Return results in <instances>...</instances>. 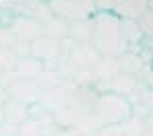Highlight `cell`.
Returning <instances> with one entry per match:
<instances>
[{"mask_svg": "<svg viewBox=\"0 0 153 136\" xmlns=\"http://www.w3.org/2000/svg\"><path fill=\"white\" fill-rule=\"evenodd\" d=\"M93 21H95V29L91 43L95 46V50L102 56H114V58L122 56L126 41L120 31V19L114 12H95Z\"/></svg>", "mask_w": 153, "mask_h": 136, "instance_id": "obj_1", "label": "cell"}, {"mask_svg": "<svg viewBox=\"0 0 153 136\" xmlns=\"http://www.w3.org/2000/svg\"><path fill=\"white\" fill-rule=\"evenodd\" d=\"M93 113L100 118L102 126H118L130 115V105L122 95L105 91V93H100L93 105Z\"/></svg>", "mask_w": 153, "mask_h": 136, "instance_id": "obj_2", "label": "cell"}, {"mask_svg": "<svg viewBox=\"0 0 153 136\" xmlns=\"http://www.w3.org/2000/svg\"><path fill=\"white\" fill-rule=\"evenodd\" d=\"M52 12L60 19H66L68 23L91 19L97 10L93 0H48Z\"/></svg>", "mask_w": 153, "mask_h": 136, "instance_id": "obj_3", "label": "cell"}, {"mask_svg": "<svg viewBox=\"0 0 153 136\" xmlns=\"http://www.w3.org/2000/svg\"><path fill=\"white\" fill-rule=\"evenodd\" d=\"M64 58L68 60V64L75 70H87V68L97 66V62L102 60V54L95 50V46L91 41H85V43H75Z\"/></svg>", "mask_w": 153, "mask_h": 136, "instance_id": "obj_4", "label": "cell"}, {"mask_svg": "<svg viewBox=\"0 0 153 136\" xmlns=\"http://www.w3.org/2000/svg\"><path fill=\"white\" fill-rule=\"evenodd\" d=\"M42 87L37 85V81H31V79H17L13 85L6 87V93L10 99H19L27 105H33L39 101V95H42Z\"/></svg>", "mask_w": 153, "mask_h": 136, "instance_id": "obj_5", "label": "cell"}, {"mask_svg": "<svg viewBox=\"0 0 153 136\" xmlns=\"http://www.w3.org/2000/svg\"><path fill=\"white\" fill-rule=\"evenodd\" d=\"M31 56L42 60L44 64L46 62H54V60L60 58V41L42 35V37L31 41Z\"/></svg>", "mask_w": 153, "mask_h": 136, "instance_id": "obj_6", "label": "cell"}, {"mask_svg": "<svg viewBox=\"0 0 153 136\" xmlns=\"http://www.w3.org/2000/svg\"><path fill=\"white\" fill-rule=\"evenodd\" d=\"M10 27H13V31H15L17 39L33 41V39L42 37V23L35 21L33 17H27V15H17Z\"/></svg>", "mask_w": 153, "mask_h": 136, "instance_id": "obj_7", "label": "cell"}, {"mask_svg": "<svg viewBox=\"0 0 153 136\" xmlns=\"http://www.w3.org/2000/svg\"><path fill=\"white\" fill-rule=\"evenodd\" d=\"M66 99H68V91L62 89V87H52V89H44L42 95H39V101L48 111H56V109L64 107L66 105Z\"/></svg>", "mask_w": 153, "mask_h": 136, "instance_id": "obj_8", "label": "cell"}, {"mask_svg": "<svg viewBox=\"0 0 153 136\" xmlns=\"http://www.w3.org/2000/svg\"><path fill=\"white\" fill-rule=\"evenodd\" d=\"M44 70V62L33 58V56H27V58H19L17 60V66H15V74L17 79H31L35 81Z\"/></svg>", "mask_w": 153, "mask_h": 136, "instance_id": "obj_9", "label": "cell"}, {"mask_svg": "<svg viewBox=\"0 0 153 136\" xmlns=\"http://www.w3.org/2000/svg\"><path fill=\"white\" fill-rule=\"evenodd\" d=\"M29 118V105L19 101V99H6L4 101V122H10V124H17L21 126Z\"/></svg>", "mask_w": 153, "mask_h": 136, "instance_id": "obj_10", "label": "cell"}, {"mask_svg": "<svg viewBox=\"0 0 153 136\" xmlns=\"http://www.w3.org/2000/svg\"><path fill=\"white\" fill-rule=\"evenodd\" d=\"M93 29H95L93 17H91V19H83V21H73V23H68V37H71L75 43L91 41Z\"/></svg>", "mask_w": 153, "mask_h": 136, "instance_id": "obj_11", "label": "cell"}, {"mask_svg": "<svg viewBox=\"0 0 153 136\" xmlns=\"http://www.w3.org/2000/svg\"><path fill=\"white\" fill-rule=\"evenodd\" d=\"M93 70H95V79H97L95 87L108 85V82L120 72V70H118V62H116L114 56H102V60L97 62V66H95Z\"/></svg>", "mask_w": 153, "mask_h": 136, "instance_id": "obj_12", "label": "cell"}, {"mask_svg": "<svg viewBox=\"0 0 153 136\" xmlns=\"http://www.w3.org/2000/svg\"><path fill=\"white\" fill-rule=\"evenodd\" d=\"M145 0H116V4H114V15L118 17V19H137L139 15H143V10H145Z\"/></svg>", "mask_w": 153, "mask_h": 136, "instance_id": "obj_13", "label": "cell"}, {"mask_svg": "<svg viewBox=\"0 0 153 136\" xmlns=\"http://www.w3.org/2000/svg\"><path fill=\"white\" fill-rule=\"evenodd\" d=\"M42 35L44 37H52V39H58V41L66 39L68 37V21L54 15L50 21H46L42 25Z\"/></svg>", "mask_w": 153, "mask_h": 136, "instance_id": "obj_14", "label": "cell"}, {"mask_svg": "<svg viewBox=\"0 0 153 136\" xmlns=\"http://www.w3.org/2000/svg\"><path fill=\"white\" fill-rule=\"evenodd\" d=\"M35 81H37V85H39L42 89H52V87H60V85H62L64 76H62L60 70L56 68V60L44 64V70H42V74H39Z\"/></svg>", "mask_w": 153, "mask_h": 136, "instance_id": "obj_15", "label": "cell"}, {"mask_svg": "<svg viewBox=\"0 0 153 136\" xmlns=\"http://www.w3.org/2000/svg\"><path fill=\"white\" fill-rule=\"evenodd\" d=\"M102 128V122L100 118L93 113V111H87V113H81L79 120L75 124V130L79 134H89V136H95Z\"/></svg>", "mask_w": 153, "mask_h": 136, "instance_id": "obj_16", "label": "cell"}, {"mask_svg": "<svg viewBox=\"0 0 153 136\" xmlns=\"http://www.w3.org/2000/svg\"><path fill=\"white\" fill-rule=\"evenodd\" d=\"M52 118H54V124H56L60 130H66V128H75L76 120H79V113H76L73 107L64 105V107L56 109V111L52 113Z\"/></svg>", "mask_w": 153, "mask_h": 136, "instance_id": "obj_17", "label": "cell"}, {"mask_svg": "<svg viewBox=\"0 0 153 136\" xmlns=\"http://www.w3.org/2000/svg\"><path fill=\"white\" fill-rule=\"evenodd\" d=\"M108 89L112 91V93H116V95H126L130 93L132 89H134V79H132V74H124V72H118L112 81L108 82Z\"/></svg>", "mask_w": 153, "mask_h": 136, "instance_id": "obj_18", "label": "cell"}, {"mask_svg": "<svg viewBox=\"0 0 153 136\" xmlns=\"http://www.w3.org/2000/svg\"><path fill=\"white\" fill-rule=\"evenodd\" d=\"M29 118H31V120H35V122H39L44 128H46V126H50V124H54L52 111H48L42 103H33V105H29Z\"/></svg>", "mask_w": 153, "mask_h": 136, "instance_id": "obj_19", "label": "cell"}, {"mask_svg": "<svg viewBox=\"0 0 153 136\" xmlns=\"http://www.w3.org/2000/svg\"><path fill=\"white\" fill-rule=\"evenodd\" d=\"M17 54L13 48H0V72H13L17 66Z\"/></svg>", "mask_w": 153, "mask_h": 136, "instance_id": "obj_20", "label": "cell"}, {"mask_svg": "<svg viewBox=\"0 0 153 136\" xmlns=\"http://www.w3.org/2000/svg\"><path fill=\"white\" fill-rule=\"evenodd\" d=\"M120 31H122L124 41H139L141 37V29L132 19H120Z\"/></svg>", "mask_w": 153, "mask_h": 136, "instance_id": "obj_21", "label": "cell"}, {"mask_svg": "<svg viewBox=\"0 0 153 136\" xmlns=\"http://www.w3.org/2000/svg\"><path fill=\"white\" fill-rule=\"evenodd\" d=\"M116 62H118V70H120V72H124V74H132V72H137V70H139V66H141L139 58H137V56H130V54L118 56V58H116Z\"/></svg>", "mask_w": 153, "mask_h": 136, "instance_id": "obj_22", "label": "cell"}, {"mask_svg": "<svg viewBox=\"0 0 153 136\" xmlns=\"http://www.w3.org/2000/svg\"><path fill=\"white\" fill-rule=\"evenodd\" d=\"M73 82H75L76 87H95V70L93 68H87V70H75V74H73Z\"/></svg>", "mask_w": 153, "mask_h": 136, "instance_id": "obj_23", "label": "cell"}, {"mask_svg": "<svg viewBox=\"0 0 153 136\" xmlns=\"http://www.w3.org/2000/svg\"><path fill=\"white\" fill-rule=\"evenodd\" d=\"M19 136H44V126L31 118H27L25 122L19 126Z\"/></svg>", "mask_w": 153, "mask_h": 136, "instance_id": "obj_24", "label": "cell"}, {"mask_svg": "<svg viewBox=\"0 0 153 136\" xmlns=\"http://www.w3.org/2000/svg\"><path fill=\"white\" fill-rule=\"evenodd\" d=\"M17 43V35L13 27H0V48H13Z\"/></svg>", "mask_w": 153, "mask_h": 136, "instance_id": "obj_25", "label": "cell"}, {"mask_svg": "<svg viewBox=\"0 0 153 136\" xmlns=\"http://www.w3.org/2000/svg\"><path fill=\"white\" fill-rule=\"evenodd\" d=\"M13 50H15L17 58H27V56H31V41H27V39H17V43L13 46Z\"/></svg>", "mask_w": 153, "mask_h": 136, "instance_id": "obj_26", "label": "cell"}, {"mask_svg": "<svg viewBox=\"0 0 153 136\" xmlns=\"http://www.w3.org/2000/svg\"><path fill=\"white\" fill-rule=\"evenodd\" d=\"M93 4H95V10L97 12H112L116 0H93Z\"/></svg>", "mask_w": 153, "mask_h": 136, "instance_id": "obj_27", "label": "cell"}, {"mask_svg": "<svg viewBox=\"0 0 153 136\" xmlns=\"http://www.w3.org/2000/svg\"><path fill=\"white\" fill-rule=\"evenodd\" d=\"M0 136H19V126L10 122L0 124Z\"/></svg>", "mask_w": 153, "mask_h": 136, "instance_id": "obj_28", "label": "cell"}, {"mask_svg": "<svg viewBox=\"0 0 153 136\" xmlns=\"http://www.w3.org/2000/svg\"><path fill=\"white\" fill-rule=\"evenodd\" d=\"M0 124H4V105H0Z\"/></svg>", "mask_w": 153, "mask_h": 136, "instance_id": "obj_29", "label": "cell"}]
</instances>
